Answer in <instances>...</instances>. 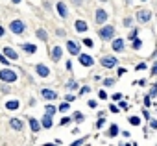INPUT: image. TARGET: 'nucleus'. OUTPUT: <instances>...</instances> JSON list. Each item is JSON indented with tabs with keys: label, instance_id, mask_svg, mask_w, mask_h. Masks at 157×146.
I'll return each mask as SVG.
<instances>
[{
	"label": "nucleus",
	"instance_id": "35",
	"mask_svg": "<svg viewBox=\"0 0 157 146\" xmlns=\"http://www.w3.org/2000/svg\"><path fill=\"white\" fill-rule=\"evenodd\" d=\"M135 68H137V70H144V68H146V63H139Z\"/></svg>",
	"mask_w": 157,
	"mask_h": 146
},
{
	"label": "nucleus",
	"instance_id": "1",
	"mask_svg": "<svg viewBox=\"0 0 157 146\" xmlns=\"http://www.w3.org/2000/svg\"><path fill=\"white\" fill-rule=\"evenodd\" d=\"M0 80L8 81V83H13V81L17 80V72L9 70V68H4V70H0Z\"/></svg>",
	"mask_w": 157,
	"mask_h": 146
},
{
	"label": "nucleus",
	"instance_id": "39",
	"mask_svg": "<svg viewBox=\"0 0 157 146\" xmlns=\"http://www.w3.org/2000/svg\"><path fill=\"white\" fill-rule=\"evenodd\" d=\"M81 142H83V139H78V141H74V142H72V146H80Z\"/></svg>",
	"mask_w": 157,
	"mask_h": 146
},
{
	"label": "nucleus",
	"instance_id": "3",
	"mask_svg": "<svg viewBox=\"0 0 157 146\" xmlns=\"http://www.w3.org/2000/svg\"><path fill=\"white\" fill-rule=\"evenodd\" d=\"M113 35H115V28L113 26H105V28L100 30V39H104V41H109Z\"/></svg>",
	"mask_w": 157,
	"mask_h": 146
},
{
	"label": "nucleus",
	"instance_id": "12",
	"mask_svg": "<svg viewBox=\"0 0 157 146\" xmlns=\"http://www.w3.org/2000/svg\"><path fill=\"white\" fill-rule=\"evenodd\" d=\"M113 50L115 52H122V50H124V39H115L113 41Z\"/></svg>",
	"mask_w": 157,
	"mask_h": 146
},
{
	"label": "nucleus",
	"instance_id": "43",
	"mask_svg": "<svg viewBox=\"0 0 157 146\" xmlns=\"http://www.w3.org/2000/svg\"><path fill=\"white\" fill-rule=\"evenodd\" d=\"M152 74H153V76H155V74H157V63H155V65H153V67H152Z\"/></svg>",
	"mask_w": 157,
	"mask_h": 146
},
{
	"label": "nucleus",
	"instance_id": "40",
	"mask_svg": "<svg viewBox=\"0 0 157 146\" xmlns=\"http://www.w3.org/2000/svg\"><path fill=\"white\" fill-rule=\"evenodd\" d=\"M104 83H105V85H107V87H109V85H113V83H115V80H105V81H104Z\"/></svg>",
	"mask_w": 157,
	"mask_h": 146
},
{
	"label": "nucleus",
	"instance_id": "7",
	"mask_svg": "<svg viewBox=\"0 0 157 146\" xmlns=\"http://www.w3.org/2000/svg\"><path fill=\"white\" fill-rule=\"evenodd\" d=\"M35 70H37V74L41 76V78H48V76H50V68L44 67V65H41V63L35 67Z\"/></svg>",
	"mask_w": 157,
	"mask_h": 146
},
{
	"label": "nucleus",
	"instance_id": "14",
	"mask_svg": "<svg viewBox=\"0 0 157 146\" xmlns=\"http://www.w3.org/2000/svg\"><path fill=\"white\" fill-rule=\"evenodd\" d=\"M52 119H54L52 115H48V113H44V117H43V120H41V124H43V128H52Z\"/></svg>",
	"mask_w": 157,
	"mask_h": 146
},
{
	"label": "nucleus",
	"instance_id": "47",
	"mask_svg": "<svg viewBox=\"0 0 157 146\" xmlns=\"http://www.w3.org/2000/svg\"><path fill=\"white\" fill-rule=\"evenodd\" d=\"M2 35H4V28L0 26V37H2Z\"/></svg>",
	"mask_w": 157,
	"mask_h": 146
},
{
	"label": "nucleus",
	"instance_id": "4",
	"mask_svg": "<svg viewBox=\"0 0 157 146\" xmlns=\"http://www.w3.org/2000/svg\"><path fill=\"white\" fill-rule=\"evenodd\" d=\"M94 20H96V24H104L107 20V11L105 9H96V13H94Z\"/></svg>",
	"mask_w": 157,
	"mask_h": 146
},
{
	"label": "nucleus",
	"instance_id": "25",
	"mask_svg": "<svg viewBox=\"0 0 157 146\" xmlns=\"http://www.w3.org/2000/svg\"><path fill=\"white\" fill-rule=\"evenodd\" d=\"M129 124H133V126H139V124H141V119H139V117H131V119H129Z\"/></svg>",
	"mask_w": 157,
	"mask_h": 146
},
{
	"label": "nucleus",
	"instance_id": "26",
	"mask_svg": "<svg viewBox=\"0 0 157 146\" xmlns=\"http://www.w3.org/2000/svg\"><path fill=\"white\" fill-rule=\"evenodd\" d=\"M83 119H85V117L81 115V113H74V120H78V122H83Z\"/></svg>",
	"mask_w": 157,
	"mask_h": 146
},
{
	"label": "nucleus",
	"instance_id": "21",
	"mask_svg": "<svg viewBox=\"0 0 157 146\" xmlns=\"http://www.w3.org/2000/svg\"><path fill=\"white\" fill-rule=\"evenodd\" d=\"M22 48H24V52H28V54H33V52L37 50V46H35V45H30V43L22 45Z\"/></svg>",
	"mask_w": 157,
	"mask_h": 146
},
{
	"label": "nucleus",
	"instance_id": "37",
	"mask_svg": "<svg viewBox=\"0 0 157 146\" xmlns=\"http://www.w3.org/2000/svg\"><path fill=\"white\" fill-rule=\"evenodd\" d=\"M89 91H91V89H89V87H87V85H85V87H81V94H87V93H89Z\"/></svg>",
	"mask_w": 157,
	"mask_h": 146
},
{
	"label": "nucleus",
	"instance_id": "17",
	"mask_svg": "<svg viewBox=\"0 0 157 146\" xmlns=\"http://www.w3.org/2000/svg\"><path fill=\"white\" fill-rule=\"evenodd\" d=\"M57 11H59V15L63 17V19H67V15H69V11H67V8H65L63 2H57Z\"/></svg>",
	"mask_w": 157,
	"mask_h": 146
},
{
	"label": "nucleus",
	"instance_id": "46",
	"mask_svg": "<svg viewBox=\"0 0 157 146\" xmlns=\"http://www.w3.org/2000/svg\"><path fill=\"white\" fill-rule=\"evenodd\" d=\"M72 2L76 4V6H80V4H81V0H72Z\"/></svg>",
	"mask_w": 157,
	"mask_h": 146
},
{
	"label": "nucleus",
	"instance_id": "22",
	"mask_svg": "<svg viewBox=\"0 0 157 146\" xmlns=\"http://www.w3.org/2000/svg\"><path fill=\"white\" fill-rule=\"evenodd\" d=\"M37 37H39L41 41H46V39H48V35H46V32L43 30V28H39V30H37Z\"/></svg>",
	"mask_w": 157,
	"mask_h": 146
},
{
	"label": "nucleus",
	"instance_id": "18",
	"mask_svg": "<svg viewBox=\"0 0 157 146\" xmlns=\"http://www.w3.org/2000/svg\"><path fill=\"white\" fill-rule=\"evenodd\" d=\"M76 30L81 33V32H87V22L85 20H76Z\"/></svg>",
	"mask_w": 157,
	"mask_h": 146
},
{
	"label": "nucleus",
	"instance_id": "23",
	"mask_svg": "<svg viewBox=\"0 0 157 146\" xmlns=\"http://www.w3.org/2000/svg\"><path fill=\"white\" fill-rule=\"evenodd\" d=\"M118 133V128H117V124H111V128H109V137H115Z\"/></svg>",
	"mask_w": 157,
	"mask_h": 146
},
{
	"label": "nucleus",
	"instance_id": "20",
	"mask_svg": "<svg viewBox=\"0 0 157 146\" xmlns=\"http://www.w3.org/2000/svg\"><path fill=\"white\" fill-rule=\"evenodd\" d=\"M56 111H59L56 106H52V104H48V106H44V113H48V115H56Z\"/></svg>",
	"mask_w": 157,
	"mask_h": 146
},
{
	"label": "nucleus",
	"instance_id": "32",
	"mask_svg": "<svg viewBox=\"0 0 157 146\" xmlns=\"http://www.w3.org/2000/svg\"><path fill=\"white\" fill-rule=\"evenodd\" d=\"M155 94H157V83L152 85V91H150V96H155Z\"/></svg>",
	"mask_w": 157,
	"mask_h": 146
},
{
	"label": "nucleus",
	"instance_id": "42",
	"mask_svg": "<svg viewBox=\"0 0 157 146\" xmlns=\"http://www.w3.org/2000/svg\"><path fill=\"white\" fill-rule=\"evenodd\" d=\"M113 98H115V100H120V98H122V94H120V93H115Z\"/></svg>",
	"mask_w": 157,
	"mask_h": 146
},
{
	"label": "nucleus",
	"instance_id": "48",
	"mask_svg": "<svg viewBox=\"0 0 157 146\" xmlns=\"http://www.w3.org/2000/svg\"><path fill=\"white\" fill-rule=\"evenodd\" d=\"M44 146H57V144H52V142H46Z\"/></svg>",
	"mask_w": 157,
	"mask_h": 146
},
{
	"label": "nucleus",
	"instance_id": "29",
	"mask_svg": "<svg viewBox=\"0 0 157 146\" xmlns=\"http://www.w3.org/2000/svg\"><path fill=\"white\" fill-rule=\"evenodd\" d=\"M0 63H2V65H8V58H6L4 54H0Z\"/></svg>",
	"mask_w": 157,
	"mask_h": 146
},
{
	"label": "nucleus",
	"instance_id": "10",
	"mask_svg": "<svg viewBox=\"0 0 157 146\" xmlns=\"http://www.w3.org/2000/svg\"><path fill=\"white\" fill-rule=\"evenodd\" d=\"M9 126H11L13 129H17V131H22L24 124H22V120H19V119H11V120H9Z\"/></svg>",
	"mask_w": 157,
	"mask_h": 146
},
{
	"label": "nucleus",
	"instance_id": "44",
	"mask_svg": "<svg viewBox=\"0 0 157 146\" xmlns=\"http://www.w3.org/2000/svg\"><path fill=\"white\" fill-rule=\"evenodd\" d=\"M120 107L122 109H128V102H120Z\"/></svg>",
	"mask_w": 157,
	"mask_h": 146
},
{
	"label": "nucleus",
	"instance_id": "16",
	"mask_svg": "<svg viewBox=\"0 0 157 146\" xmlns=\"http://www.w3.org/2000/svg\"><path fill=\"white\" fill-rule=\"evenodd\" d=\"M30 128H32L33 133H37V131L43 128V124H39V120H35V119H30Z\"/></svg>",
	"mask_w": 157,
	"mask_h": 146
},
{
	"label": "nucleus",
	"instance_id": "19",
	"mask_svg": "<svg viewBox=\"0 0 157 146\" xmlns=\"http://www.w3.org/2000/svg\"><path fill=\"white\" fill-rule=\"evenodd\" d=\"M6 109H9V111L19 109V102H17V100H9V102H6Z\"/></svg>",
	"mask_w": 157,
	"mask_h": 146
},
{
	"label": "nucleus",
	"instance_id": "6",
	"mask_svg": "<svg viewBox=\"0 0 157 146\" xmlns=\"http://www.w3.org/2000/svg\"><path fill=\"white\" fill-rule=\"evenodd\" d=\"M150 19H152V11H148V9H141L137 13V20H139V22H148Z\"/></svg>",
	"mask_w": 157,
	"mask_h": 146
},
{
	"label": "nucleus",
	"instance_id": "34",
	"mask_svg": "<svg viewBox=\"0 0 157 146\" xmlns=\"http://www.w3.org/2000/svg\"><path fill=\"white\" fill-rule=\"evenodd\" d=\"M137 33H139L137 30H133L131 33H129V39H131V41H133V39H137Z\"/></svg>",
	"mask_w": 157,
	"mask_h": 146
},
{
	"label": "nucleus",
	"instance_id": "8",
	"mask_svg": "<svg viewBox=\"0 0 157 146\" xmlns=\"http://www.w3.org/2000/svg\"><path fill=\"white\" fill-rule=\"evenodd\" d=\"M78 58H80V63L83 65V67H91V65L94 63V61H92V58H91V55H87V54H80Z\"/></svg>",
	"mask_w": 157,
	"mask_h": 146
},
{
	"label": "nucleus",
	"instance_id": "11",
	"mask_svg": "<svg viewBox=\"0 0 157 146\" xmlns=\"http://www.w3.org/2000/svg\"><path fill=\"white\" fill-rule=\"evenodd\" d=\"M41 94H43V98H46V100H54L56 98V91H52V89H43V91H41Z\"/></svg>",
	"mask_w": 157,
	"mask_h": 146
},
{
	"label": "nucleus",
	"instance_id": "45",
	"mask_svg": "<svg viewBox=\"0 0 157 146\" xmlns=\"http://www.w3.org/2000/svg\"><path fill=\"white\" fill-rule=\"evenodd\" d=\"M150 126H152V128H157V122H155V120H152V122H150Z\"/></svg>",
	"mask_w": 157,
	"mask_h": 146
},
{
	"label": "nucleus",
	"instance_id": "13",
	"mask_svg": "<svg viewBox=\"0 0 157 146\" xmlns=\"http://www.w3.org/2000/svg\"><path fill=\"white\" fill-rule=\"evenodd\" d=\"M4 55H6L8 59H17V58H19L17 52L13 50V48H9V46H6V48H4Z\"/></svg>",
	"mask_w": 157,
	"mask_h": 146
},
{
	"label": "nucleus",
	"instance_id": "27",
	"mask_svg": "<svg viewBox=\"0 0 157 146\" xmlns=\"http://www.w3.org/2000/svg\"><path fill=\"white\" fill-rule=\"evenodd\" d=\"M141 46H142V43H141V41H139V39H133V48H135V50H139Z\"/></svg>",
	"mask_w": 157,
	"mask_h": 146
},
{
	"label": "nucleus",
	"instance_id": "38",
	"mask_svg": "<svg viewBox=\"0 0 157 146\" xmlns=\"http://www.w3.org/2000/svg\"><path fill=\"white\" fill-rule=\"evenodd\" d=\"M104 122H105V120H104V119H100V120H98V122H96V128H102V126H104Z\"/></svg>",
	"mask_w": 157,
	"mask_h": 146
},
{
	"label": "nucleus",
	"instance_id": "28",
	"mask_svg": "<svg viewBox=\"0 0 157 146\" xmlns=\"http://www.w3.org/2000/svg\"><path fill=\"white\" fill-rule=\"evenodd\" d=\"M67 89H76V81H74V80H70L69 83H67Z\"/></svg>",
	"mask_w": 157,
	"mask_h": 146
},
{
	"label": "nucleus",
	"instance_id": "24",
	"mask_svg": "<svg viewBox=\"0 0 157 146\" xmlns=\"http://www.w3.org/2000/svg\"><path fill=\"white\" fill-rule=\"evenodd\" d=\"M57 109L61 111V113H65V111H67V109H69V102H67V100H65V102H63V104H61V106H59Z\"/></svg>",
	"mask_w": 157,
	"mask_h": 146
},
{
	"label": "nucleus",
	"instance_id": "33",
	"mask_svg": "<svg viewBox=\"0 0 157 146\" xmlns=\"http://www.w3.org/2000/svg\"><path fill=\"white\" fill-rule=\"evenodd\" d=\"M89 107H92V109H96L98 107V104L94 102V100H89Z\"/></svg>",
	"mask_w": 157,
	"mask_h": 146
},
{
	"label": "nucleus",
	"instance_id": "50",
	"mask_svg": "<svg viewBox=\"0 0 157 146\" xmlns=\"http://www.w3.org/2000/svg\"><path fill=\"white\" fill-rule=\"evenodd\" d=\"M100 2H107V0H100Z\"/></svg>",
	"mask_w": 157,
	"mask_h": 146
},
{
	"label": "nucleus",
	"instance_id": "2",
	"mask_svg": "<svg viewBox=\"0 0 157 146\" xmlns=\"http://www.w3.org/2000/svg\"><path fill=\"white\" fill-rule=\"evenodd\" d=\"M9 30H11L13 33H17V35H20V33H24L26 26H24L22 20H13V22L9 24Z\"/></svg>",
	"mask_w": 157,
	"mask_h": 146
},
{
	"label": "nucleus",
	"instance_id": "5",
	"mask_svg": "<svg viewBox=\"0 0 157 146\" xmlns=\"http://www.w3.org/2000/svg\"><path fill=\"white\" fill-rule=\"evenodd\" d=\"M100 63L104 65L105 68H113L115 65L118 63V61H117V58H111V55H105V58H102V61H100Z\"/></svg>",
	"mask_w": 157,
	"mask_h": 146
},
{
	"label": "nucleus",
	"instance_id": "15",
	"mask_svg": "<svg viewBox=\"0 0 157 146\" xmlns=\"http://www.w3.org/2000/svg\"><path fill=\"white\" fill-rule=\"evenodd\" d=\"M67 48H69V52H70V54H74V55H80V50H78V45L74 43V41H69V43H67Z\"/></svg>",
	"mask_w": 157,
	"mask_h": 146
},
{
	"label": "nucleus",
	"instance_id": "31",
	"mask_svg": "<svg viewBox=\"0 0 157 146\" xmlns=\"http://www.w3.org/2000/svg\"><path fill=\"white\" fill-rule=\"evenodd\" d=\"M69 122H70V119H69V117H63L59 124H61V126H65V124H69Z\"/></svg>",
	"mask_w": 157,
	"mask_h": 146
},
{
	"label": "nucleus",
	"instance_id": "41",
	"mask_svg": "<svg viewBox=\"0 0 157 146\" xmlns=\"http://www.w3.org/2000/svg\"><path fill=\"white\" fill-rule=\"evenodd\" d=\"M83 43H85L87 46H92V41H91V39H85V41H83Z\"/></svg>",
	"mask_w": 157,
	"mask_h": 146
},
{
	"label": "nucleus",
	"instance_id": "36",
	"mask_svg": "<svg viewBox=\"0 0 157 146\" xmlns=\"http://www.w3.org/2000/svg\"><path fill=\"white\" fill-rule=\"evenodd\" d=\"M98 96H100L102 100H105V98H107V93H105V91H100V94H98Z\"/></svg>",
	"mask_w": 157,
	"mask_h": 146
},
{
	"label": "nucleus",
	"instance_id": "49",
	"mask_svg": "<svg viewBox=\"0 0 157 146\" xmlns=\"http://www.w3.org/2000/svg\"><path fill=\"white\" fill-rule=\"evenodd\" d=\"M20 2V0H13V4H19Z\"/></svg>",
	"mask_w": 157,
	"mask_h": 146
},
{
	"label": "nucleus",
	"instance_id": "9",
	"mask_svg": "<svg viewBox=\"0 0 157 146\" xmlns=\"http://www.w3.org/2000/svg\"><path fill=\"white\" fill-rule=\"evenodd\" d=\"M50 54H52V61H59L61 54H63V48H61V46H54Z\"/></svg>",
	"mask_w": 157,
	"mask_h": 146
},
{
	"label": "nucleus",
	"instance_id": "30",
	"mask_svg": "<svg viewBox=\"0 0 157 146\" xmlns=\"http://www.w3.org/2000/svg\"><path fill=\"white\" fill-rule=\"evenodd\" d=\"M131 24H133V20L129 19V17H126V19H124V26H128V28H129Z\"/></svg>",
	"mask_w": 157,
	"mask_h": 146
}]
</instances>
